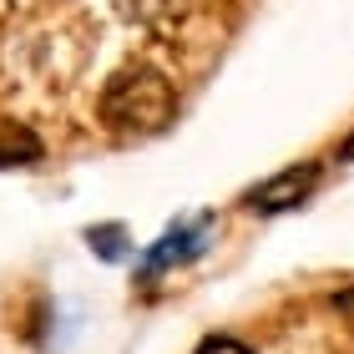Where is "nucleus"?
I'll list each match as a JSON object with an SVG mask.
<instances>
[{"label": "nucleus", "mask_w": 354, "mask_h": 354, "mask_svg": "<svg viewBox=\"0 0 354 354\" xmlns=\"http://www.w3.org/2000/svg\"><path fill=\"white\" fill-rule=\"evenodd\" d=\"M102 122L117 137H157L177 122V91L157 66H122L102 91Z\"/></svg>", "instance_id": "obj_1"}, {"label": "nucleus", "mask_w": 354, "mask_h": 354, "mask_svg": "<svg viewBox=\"0 0 354 354\" xmlns=\"http://www.w3.org/2000/svg\"><path fill=\"white\" fill-rule=\"evenodd\" d=\"M319 183H324V162H319V157H304V162H288L273 177H263V183H253L238 203H243V213H259V218L294 213V207H304L319 192Z\"/></svg>", "instance_id": "obj_2"}, {"label": "nucleus", "mask_w": 354, "mask_h": 354, "mask_svg": "<svg viewBox=\"0 0 354 354\" xmlns=\"http://www.w3.org/2000/svg\"><path fill=\"white\" fill-rule=\"evenodd\" d=\"M207 243H213V218H177V223H167V228H162L157 243H147L137 273H142V279H162V273L183 268V263H192V259H203Z\"/></svg>", "instance_id": "obj_3"}, {"label": "nucleus", "mask_w": 354, "mask_h": 354, "mask_svg": "<svg viewBox=\"0 0 354 354\" xmlns=\"http://www.w3.org/2000/svg\"><path fill=\"white\" fill-rule=\"evenodd\" d=\"M46 157V142L36 137V127L0 117V167H36Z\"/></svg>", "instance_id": "obj_4"}, {"label": "nucleus", "mask_w": 354, "mask_h": 354, "mask_svg": "<svg viewBox=\"0 0 354 354\" xmlns=\"http://www.w3.org/2000/svg\"><path fill=\"white\" fill-rule=\"evenodd\" d=\"M86 248L106 263H127L132 259V248H127V223H96V228H86Z\"/></svg>", "instance_id": "obj_5"}, {"label": "nucleus", "mask_w": 354, "mask_h": 354, "mask_svg": "<svg viewBox=\"0 0 354 354\" xmlns=\"http://www.w3.org/2000/svg\"><path fill=\"white\" fill-rule=\"evenodd\" d=\"M192 354H253V349L238 339V334H207V339L192 349Z\"/></svg>", "instance_id": "obj_6"}, {"label": "nucleus", "mask_w": 354, "mask_h": 354, "mask_svg": "<svg viewBox=\"0 0 354 354\" xmlns=\"http://www.w3.org/2000/svg\"><path fill=\"white\" fill-rule=\"evenodd\" d=\"M334 309H339V314H344V324L354 329V283H349V288H339V294H334Z\"/></svg>", "instance_id": "obj_7"}, {"label": "nucleus", "mask_w": 354, "mask_h": 354, "mask_svg": "<svg viewBox=\"0 0 354 354\" xmlns=\"http://www.w3.org/2000/svg\"><path fill=\"white\" fill-rule=\"evenodd\" d=\"M339 162H354V132H349V137L339 142Z\"/></svg>", "instance_id": "obj_8"}]
</instances>
